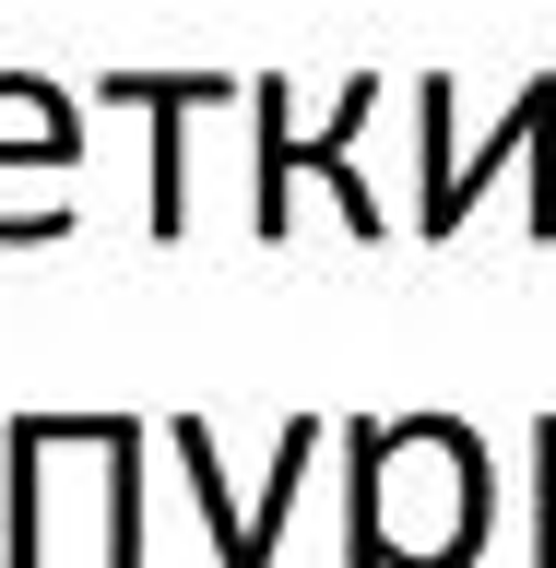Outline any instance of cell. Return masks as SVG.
I'll list each match as a JSON object with an SVG mask.
<instances>
[{
	"label": "cell",
	"instance_id": "cell-1",
	"mask_svg": "<svg viewBox=\"0 0 556 568\" xmlns=\"http://www.w3.org/2000/svg\"><path fill=\"white\" fill-rule=\"evenodd\" d=\"M355 462V521L344 568H474L486 545V450L451 415H403V426H344Z\"/></svg>",
	"mask_w": 556,
	"mask_h": 568
},
{
	"label": "cell",
	"instance_id": "cell-2",
	"mask_svg": "<svg viewBox=\"0 0 556 568\" xmlns=\"http://www.w3.org/2000/svg\"><path fill=\"white\" fill-rule=\"evenodd\" d=\"M415 142H426V202H415L426 237H451L497 166H533V237L556 248V71H533L522 95H509V119H497L474 154L451 142V83H415Z\"/></svg>",
	"mask_w": 556,
	"mask_h": 568
},
{
	"label": "cell",
	"instance_id": "cell-3",
	"mask_svg": "<svg viewBox=\"0 0 556 568\" xmlns=\"http://www.w3.org/2000/svg\"><path fill=\"white\" fill-rule=\"evenodd\" d=\"M367 106H380V83L355 71L344 95H332V119H320V131H296V83H249V119H261V213H249V225H261V237H284V225H296V166L344 190V225H355V237H391V213L367 202V190H355V166H344V142L367 131Z\"/></svg>",
	"mask_w": 556,
	"mask_h": 568
},
{
	"label": "cell",
	"instance_id": "cell-4",
	"mask_svg": "<svg viewBox=\"0 0 556 568\" xmlns=\"http://www.w3.org/2000/svg\"><path fill=\"white\" fill-rule=\"evenodd\" d=\"M166 450H178V474H190V509L213 521V557H225V568H273L284 521H296V486H309V462H320V415H296V426L273 438V474H261L249 509H237V486H225V462H213V426H202V415H178Z\"/></svg>",
	"mask_w": 556,
	"mask_h": 568
},
{
	"label": "cell",
	"instance_id": "cell-5",
	"mask_svg": "<svg viewBox=\"0 0 556 568\" xmlns=\"http://www.w3.org/2000/svg\"><path fill=\"white\" fill-rule=\"evenodd\" d=\"M95 95L154 119V237H178V225H190V154H178V131H190V106L237 95V83H213V71H107Z\"/></svg>",
	"mask_w": 556,
	"mask_h": 568
},
{
	"label": "cell",
	"instance_id": "cell-6",
	"mask_svg": "<svg viewBox=\"0 0 556 568\" xmlns=\"http://www.w3.org/2000/svg\"><path fill=\"white\" fill-rule=\"evenodd\" d=\"M0 154L71 178V154H83V106H71L60 83H36V71H0Z\"/></svg>",
	"mask_w": 556,
	"mask_h": 568
},
{
	"label": "cell",
	"instance_id": "cell-7",
	"mask_svg": "<svg viewBox=\"0 0 556 568\" xmlns=\"http://www.w3.org/2000/svg\"><path fill=\"white\" fill-rule=\"evenodd\" d=\"M107 568H142V426H107Z\"/></svg>",
	"mask_w": 556,
	"mask_h": 568
},
{
	"label": "cell",
	"instance_id": "cell-8",
	"mask_svg": "<svg viewBox=\"0 0 556 568\" xmlns=\"http://www.w3.org/2000/svg\"><path fill=\"white\" fill-rule=\"evenodd\" d=\"M533 462H545V521H533V568H556V415L533 426Z\"/></svg>",
	"mask_w": 556,
	"mask_h": 568
},
{
	"label": "cell",
	"instance_id": "cell-9",
	"mask_svg": "<svg viewBox=\"0 0 556 568\" xmlns=\"http://www.w3.org/2000/svg\"><path fill=\"white\" fill-rule=\"evenodd\" d=\"M0 237H71V202L48 190V202H0Z\"/></svg>",
	"mask_w": 556,
	"mask_h": 568
}]
</instances>
